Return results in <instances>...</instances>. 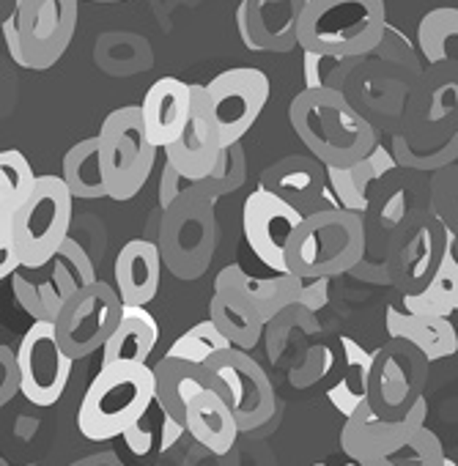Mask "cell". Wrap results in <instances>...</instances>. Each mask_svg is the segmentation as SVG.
<instances>
[{
	"instance_id": "6da1fadb",
	"label": "cell",
	"mask_w": 458,
	"mask_h": 466,
	"mask_svg": "<svg viewBox=\"0 0 458 466\" xmlns=\"http://www.w3.org/2000/svg\"><path fill=\"white\" fill-rule=\"evenodd\" d=\"M289 121L310 157L327 167H351L379 146L371 118L338 88H302L289 105Z\"/></svg>"
},
{
	"instance_id": "7a4b0ae2",
	"label": "cell",
	"mask_w": 458,
	"mask_h": 466,
	"mask_svg": "<svg viewBox=\"0 0 458 466\" xmlns=\"http://www.w3.org/2000/svg\"><path fill=\"white\" fill-rule=\"evenodd\" d=\"M420 400L406 420H382L365 400L341 428V450L360 466H447L439 436L425 425Z\"/></svg>"
},
{
	"instance_id": "3957f363",
	"label": "cell",
	"mask_w": 458,
	"mask_h": 466,
	"mask_svg": "<svg viewBox=\"0 0 458 466\" xmlns=\"http://www.w3.org/2000/svg\"><path fill=\"white\" fill-rule=\"evenodd\" d=\"M368 250L365 217L346 208H321L308 214L289 245V275L319 280L351 275Z\"/></svg>"
},
{
	"instance_id": "277c9868",
	"label": "cell",
	"mask_w": 458,
	"mask_h": 466,
	"mask_svg": "<svg viewBox=\"0 0 458 466\" xmlns=\"http://www.w3.org/2000/svg\"><path fill=\"white\" fill-rule=\"evenodd\" d=\"M157 400V379L148 365H107L99 368L88 384L80 409L77 428L91 441H110L127 436L140 425L148 406Z\"/></svg>"
},
{
	"instance_id": "5b68a950",
	"label": "cell",
	"mask_w": 458,
	"mask_h": 466,
	"mask_svg": "<svg viewBox=\"0 0 458 466\" xmlns=\"http://www.w3.org/2000/svg\"><path fill=\"white\" fill-rule=\"evenodd\" d=\"M387 31L384 0H310L300 20V47L327 58L371 56Z\"/></svg>"
},
{
	"instance_id": "8992f818",
	"label": "cell",
	"mask_w": 458,
	"mask_h": 466,
	"mask_svg": "<svg viewBox=\"0 0 458 466\" xmlns=\"http://www.w3.org/2000/svg\"><path fill=\"white\" fill-rule=\"evenodd\" d=\"M80 0H20L4 20V39L12 61L31 72L53 69L69 50L77 31Z\"/></svg>"
},
{
	"instance_id": "52a82bcc",
	"label": "cell",
	"mask_w": 458,
	"mask_h": 466,
	"mask_svg": "<svg viewBox=\"0 0 458 466\" xmlns=\"http://www.w3.org/2000/svg\"><path fill=\"white\" fill-rule=\"evenodd\" d=\"M157 248L165 269L176 280L192 283L203 278L217 253L214 203L206 198L184 195L162 208Z\"/></svg>"
},
{
	"instance_id": "ba28073f",
	"label": "cell",
	"mask_w": 458,
	"mask_h": 466,
	"mask_svg": "<svg viewBox=\"0 0 458 466\" xmlns=\"http://www.w3.org/2000/svg\"><path fill=\"white\" fill-rule=\"evenodd\" d=\"M99 154L107 198L132 200L148 181L157 165V146L146 135L140 105L113 110L99 127Z\"/></svg>"
},
{
	"instance_id": "9c48e42d",
	"label": "cell",
	"mask_w": 458,
	"mask_h": 466,
	"mask_svg": "<svg viewBox=\"0 0 458 466\" xmlns=\"http://www.w3.org/2000/svg\"><path fill=\"white\" fill-rule=\"evenodd\" d=\"M72 203L75 195L69 192L61 176H39L31 200L12 217L15 245L23 258V267H45L61 253L72 228Z\"/></svg>"
},
{
	"instance_id": "30bf717a",
	"label": "cell",
	"mask_w": 458,
	"mask_h": 466,
	"mask_svg": "<svg viewBox=\"0 0 458 466\" xmlns=\"http://www.w3.org/2000/svg\"><path fill=\"white\" fill-rule=\"evenodd\" d=\"M97 280L99 278L94 272L91 256L83 250L80 242L66 239L61 253L53 261H47L45 267H36V269L23 267L12 278V291H15L20 308L34 321L56 324L58 313L69 302V297Z\"/></svg>"
},
{
	"instance_id": "8fae6325",
	"label": "cell",
	"mask_w": 458,
	"mask_h": 466,
	"mask_svg": "<svg viewBox=\"0 0 458 466\" xmlns=\"http://www.w3.org/2000/svg\"><path fill=\"white\" fill-rule=\"evenodd\" d=\"M121 319H124L121 294L116 291V286L97 280L69 297V302L61 308L56 319V335L64 351L77 362L102 351L110 335L118 329Z\"/></svg>"
},
{
	"instance_id": "7c38bea8",
	"label": "cell",
	"mask_w": 458,
	"mask_h": 466,
	"mask_svg": "<svg viewBox=\"0 0 458 466\" xmlns=\"http://www.w3.org/2000/svg\"><path fill=\"white\" fill-rule=\"evenodd\" d=\"M270 77L256 66L225 69L206 83L209 116L219 132L222 146H237L253 129L270 102Z\"/></svg>"
},
{
	"instance_id": "4fadbf2b",
	"label": "cell",
	"mask_w": 458,
	"mask_h": 466,
	"mask_svg": "<svg viewBox=\"0 0 458 466\" xmlns=\"http://www.w3.org/2000/svg\"><path fill=\"white\" fill-rule=\"evenodd\" d=\"M428 360L406 340H390L387 346L373 351L371 390L368 403L382 420H406L412 409L425 400Z\"/></svg>"
},
{
	"instance_id": "5bb4252c",
	"label": "cell",
	"mask_w": 458,
	"mask_h": 466,
	"mask_svg": "<svg viewBox=\"0 0 458 466\" xmlns=\"http://www.w3.org/2000/svg\"><path fill=\"white\" fill-rule=\"evenodd\" d=\"M222 387V398L234 409L242 431L264 428L278 409L275 387L267 370L242 349H225L206 365Z\"/></svg>"
},
{
	"instance_id": "9a60e30c",
	"label": "cell",
	"mask_w": 458,
	"mask_h": 466,
	"mask_svg": "<svg viewBox=\"0 0 458 466\" xmlns=\"http://www.w3.org/2000/svg\"><path fill=\"white\" fill-rule=\"evenodd\" d=\"M305 214L270 189H256L242 206V230L253 256L275 275H289V245Z\"/></svg>"
},
{
	"instance_id": "2e32d148",
	"label": "cell",
	"mask_w": 458,
	"mask_h": 466,
	"mask_svg": "<svg viewBox=\"0 0 458 466\" xmlns=\"http://www.w3.org/2000/svg\"><path fill=\"white\" fill-rule=\"evenodd\" d=\"M23 395L34 406H56L69 384L75 360L64 351L56 335V324L34 321L17 346Z\"/></svg>"
},
{
	"instance_id": "e0dca14e",
	"label": "cell",
	"mask_w": 458,
	"mask_h": 466,
	"mask_svg": "<svg viewBox=\"0 0 458 466\" xmlns=\"http://www.w3.org/2000/svg\"><path fill=\"white\" fill-rule=\"evenodd\" d=\"M447 237H450V228L442 225V217H436L433 222H420L409 233L401 230L387 258L392 286L401 289L403 294L422 291L444 258Z\"/></svg>"
},
{
	"instance_id": "ac0fdd59",
	"label": "cell",
	"mask_w": 458,
	"mask_h": 466,
	"mask_svg": "<svg viewBox=\"0 0 458 466\" xmlns=\"http://www.w3.org/2000/svg\"><path fill=\"white\" fill-rule=\"evenodd\" d=\"M310 0H242L239 34L248 50L291 53L300 47V20Z\"/></svg>"
},
{
	"instance_id": "d6986e66",
	"label": "cell",
	"mask_w": 458,
	"mask_h": 466,
	"mask_svg": "<svg viewBox=\"0 0 458 466\" xmlns=\"http://www.w3.org/2000/svg\"><path fill=\"white\" fill-rule=\"evenodd\" d=\"M222 151H225V146H222L219 132L209 116L206 86L192 83V118H189L184 135L173 146L165 148V162L170 167H176L184 178L198 181L217 170Z\"/></svg>"
},
{
	"instance_id": "ffe728a7",
	"label": "cell",
	"mask_w": 458,
	"mask_h": 466,
	"mask_svg": "<svg viewBox=\"0 0 458 466\" xmlns=\"http://www.w3.org/2000/svg\"><path fill=\"white\" fill-rule=\"evenodd\" d=\"M214 294H225L253 313H259L267 324L278 319L283 310L294 308L300 299V278L275 275V278H253L239 264H231L217 272Z\"/></svg>"
},
{
	"instance_id": "44dd1931",
	"label": "cell",
	"mask_w": 458,
	"mask_h": 466,
	"mask_svg": "<svg viewBox=\"0 0 458 466\" xmlns=\"http://www.w3.org/2000/svg\"><path fill=\"white\" fill-rule=\"evenodd\" d=\"M140 110L148 140L159 151H165L184 135L192 118V83H184L178 77H159L146 91Z\"/></svg>"
},
{
	"instance_id": "7402d4cb",
	"label": "cell",
	"mask_w": 458,
	"mask_h": 466,
	"mask_svg": "<svg viewBox=\"0 0 458 466\" xmlns=\"http://www.w3.org/2000/svg\"><path fill=\"white\" fill-rule=\"evenodd\" d=\"M248 178V159H245V148L242 143L228 146L222 151V159L217 165V170L206 178L189 181L184 178L176 167H170L165 162L162 173H159V206L168 208L170 203H176L184 195H195V198H206V200H219L225 195L237 192Z\"/></svg>"
},
{
	"instance_id": "603a6c76",
	"label": "cell",
	"mask_w": 458,
	"mask_h": 466,
	"mask_svg": "<svg viewBox=\"0 0 458 466\" xmlns=\"http://www.w3.org/2000/svg\"><path fill=\"white\" fill-rule=\"evenodd\" d=\"M330 184L327 165H321L316 157H286L275 165H270L261 176V189H270L297 206L305 217L313 211H321V195ZM332 208V206H330Z\"/></svg>"
},
{
	"instance_id": "cb8c5ba5",
	"label": "cell",
	"mask_w": 458,
	"mask_h": 466,
	"mask_svg": "<svg viewBox=\"0 0 458 466\" xmlns=\"http://www.w3.org/2000/svg\"><path fill=\"white\" fill-rule=\"evenodd\" d=\"M422 110L414 116L420 140L431 129L428 140H447L458 129V64H439L420 80Z\"/></svg>"
},
{
	"instance_id": "d4e9b609",
	"label": "cell",
	"mask_w": 458,
	"mask_h": 466,
	"mask_svg": "<svg viewBox=\"0 0 458 466\" xmlns=\"http://www.w3.org/2000/svg\"><path fill=\"white\" fill-rule=\"evenodd\" d=\"M154 379H157V403L162 414L176 420L184 428H187V406L195 395L206 390H214L222 395L219 381L206 365H195V362L176 360V357H162L154 365Z\"/></svg>"
},
{
	"instance_id": "484cf974",
	"label": "cell",
	"mask_w": 458,
	"mask_h": 466,
	"mask_svg": "<svg viewBox=\"0 0 458 466\" xmlns=\"http://www.w3.org/2000/svg\"><path fill=\"white\" fill-rule=\"evenodd\" d=\"M162 256L157 242L132 239L121 248L113 264V286L121 294L124 305L146 308L159 294L162 280Z\"/></svg>"
},
{
	"instance_id": "4316f807",
	"label": "cell",
	"mask_w": 458,
	"mask_h": 466,
	"mask_svg": "<svg viewBox=\"0 0 458 466\" xmlns=\"http://www.w3.org/2000/svg\"><path fill=\"white\" fill-rule=\"evenodd\" d=\"M384 329L390 340H406L412 343L428 362L447 360L458 351V329L450 319L436 316H414L395 305L384 313Z\"/></svg>"
},
{
	"instance_id": "83f0119b",
	"label": "cell",
	"mask_w": 458,
	"mask_h": 466,
	"mask_svg": "<svg viewBox=\"0 0 458 466\" xmlns=\"http://www.w3.org/2000/svg\"><path fill=\"white\" fill-rule=\"evenodd\" d=\"M187 433L209 452L228 455L234 450L242 428L234 417V409L228 406V400L219 392L206 390L195 395L187 406Z\"/></svg>"
},
{
	"instance_id": "f1b7e54d",
	"label": "cell",
	"mask_w": 458,
	"mask_h": 466,
	"mask_svg": "<svg viewBox=\"0 0 458 466\" xmlns=\"http://www.w3.org/2000/svg\"><path fill=\"white\" fill-rule=\"evenodd\" d=\"M395 157L390 148L376 146V151L371 157H365L362 162L351 165V167H327L330 173V189L335 192V206L354 211V214H365L371 208V187L384 178L390 170H395Z\"/></svg>"
},
{
	"instance_id": "f546056e",
	"label": "cell",
	"mask_w": 458,
	"mask_h": 466,
	"mask_svg": "<svg viewBox=\"0 0 458 466\" xmlns=\"http://www.w3.org/2000/svg\"><path fill=\"white\" fill-rule=\"evenodd\" d=\"M159 343V324L146 308L124 305V319L118 329L102 349V365H146Z\"/></svg>"
},
{
	"instance_id": "4dcf8cb0",
	"label": "cell",
	"mask_w": 458,
	"mask_h": 466,
	"mask_svg": "<svg viewBox=\"0 0 458 466\" xmlns=\"http://www.w3.org/2000/svg\"><path fill=\"white\" fill-rule=\"evenodd\" d=\"M406 313L414 316H436V319H450L458 313V258H455V239L453 230L447 237V250L444 258L431 278V283L417 291V294H403L401 299Z\"/></svg>"
},
{
	"instance_id": "1f68e13d",
	"label": "cell",
	"mask_w": 458,
	"mask_h": 466,
	"mask_svg": "<svg viewBox=\"0 0 458 466\" xmlns=\"http://www.w3.org/2000/svg\"><path fill=\"white\" fill-rule=\"evenodd\" d=\"M61 178L66 181L69 192L77 200L107 198L105 170H102V154H99V137H86V140L75 143L64 154Z\"/></svg>"
},
{
	"instance_id": "d6a6232c",
	"label": "cell",
	"mask_w": 458,
	"mask_h": 466,
	"mask_svg": "<svg viewBox=\"0 0 458 466\" xmlns=\"http://www.w3.org/2000/svg\"><path fill=\"white\" fill-rule=\"evenodd\" d=\"M343 346V360H346V373L341 376V381L335 387H330V400L332 406L343 414L351 417L365 400H368V390H371V370H373V354L365 351L357 340L351 338H341Z\"/></svg>"
},
{
	"instance_id": "836d02e7",
	"label": "cell",
	"mask_w": 458,
	"mask_h": 466,
	"mask_svg": "<svg viewBox=\"0 0 458 466\" xmlns=\"http://www.w3.org/2000/svg\"><path fill=\"white\" fill-rule=\"evenodd\" d=\"M209 319L214 321V327L228 338L234 349H256L261 335H264V327L267 321L253 313L250 308H245L242 302L225 297V294H214L211 302H209Z\"/></svg>"
},
{
	"instance_id": "e575fe53",
	"label": "cell",
	"mask_w": 458,
	"mask_h": 466,
	"mask_svg": "<svg viewBox=\"0 0 458 466\" xmlns=\"http://www.w3.org/2000/svg\"><path fill=\"white\" fill-rule=\"evenodd\" d=\"M417 47L431 66L458 64V9H431L417 25Z\"/></svg>"
},
{
	"instance_id": "d590c367",
	"label": "cell",
	"mask_w": 458,
	"mask_h": 466,
	"mask_svg": "<svg viewBox=\"0 0 458 466\" xmlns=\"http://www.w3.org/2000/svg\"><path fill=\"white\" fill-rule=\"evenodd\" d=\"M39 176L20 148L0 151V217L12 219L34 195Z\"/></svg>"
},
{
	"instance_id": "8d00e7d4",
	"label": "cell",
	"mask_w": 458,
	"mask_h": 466,
	"mask_svg": "<svg viewBox=\"0 0 458 466\" xmlns=\"http://www.w3.org/2000/svg\"><path fill=\"white\" fill-rule=\"evenodd\" d=\"M390 151L401 167H409L414 173H439L458 159V129L447 140H439L436 146H428V148L414 146L403 132H395Z\"/></svg>"
},
{
	"instance_id": "74e56055",
	"label": "cell",
	"mask_w": 458,
	"mask_h": 466,
	"mask_svg": "<svg viewBox=\"0 0 458 466\" xmlns=\"http://www.w3.org/2000/svg\"><path fill=\"white\" fill-rule=\"evenodd\" d=\"M225 349H234V346L228 343V338L214 327L211 319H206V321L189 327L184 335H178L165 357L187 360V362H195V365H209V360L217 357Z\"/></svg>"
},
{
	"instance_id": "f35d334b",
	"label": "cell",
	"mask_w": 458,
	"mask_h": 466,
	"mask_svg": "<svg viewBox=\"0 0 458 466\" xmlns=\"http://www.w3.org/2000/svg\"><path fill=\"white\" fill-rule=\"evenodd\" d=\"M23 269V258L15 245L12 219L0 217V280H12Z\"/></svg>"
},
{
	"instance_id": "ab89813d",
	"label": "cell",
	"mask_w": 458,
	"mask_h": 466,
	"mask_svg": "<svg viewBox=\"0 0 458 466\" xmlns=\"http://www.w3.org/2000/svg\"><path fill=\"white\" fill-rule=\"evenodd\" d=\"M343 64L341 58H327L319 53H305V88H330L327 75Z\"/></svg>"
},
{
	"instance_id": "60d3db41",
	"label": "cell",
	"mask_w": 458,
	"mask_h": 466,
	"mask_svg": "<svg viewBox=\"0 0 458 466\" xmlns=\"http://www.w3.org/2000/svg\"><path fill=\"white\" fill-rule=\"evenodd\" d=\"M330 302V280L319 278V280H305L300 278V299L297 305L308 308V310H321Z\"/></svg>"
},
{
	"instance_id": "b9f144b4",
	"label": "cell",
	"mask_w": 458,
	"mask_h": 466,
	"mask_svg": "<svg viewBox=\"0 0 458 466\" xmlns=\"http://www.w3.org/2000/svg\"><path fill=\"white\" fill-rule=\"evenodd\" d=\"M0 360H4V395H0V403H9L15 398V392H23V379H20V362L17 354H12L6 346L0 349Z\"/></svg>"
},
{
	"instance_id": "7bdbcfd3",
	"label": "cell",
	"mask_w": 458,
	"mask_h": 466,
	"mask_svg": "<svg viewBox=\"0 0 458 466\" xmlns=\"http://www.w3.org/2000/svg\"><path fill=\"white\" fill-rule=\"evenodd\" d=\"M80 4H124V0H80Z\"/></svg>"
}]
</instances>
